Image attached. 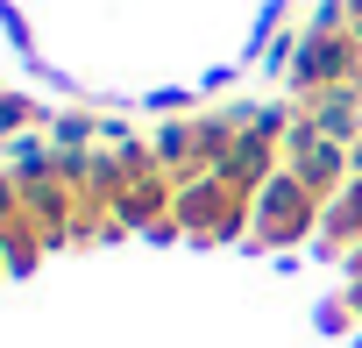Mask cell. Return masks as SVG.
<instances>
[{"label":"cell","mask_w":362,"mask_h":348,"mask_svg":"<svg viewBox=\"0 0 362 348\" xmlns=\"http://www.w3.org/2000/svg\"><path fill=\"white\" fill-rule=\"evenodd\" d=\"M291 100H320L334 86H362V29L348 15V0H320L313 22H305V43L284 71Z\"/></svg>","instance_id":"6da1fadb"},{"label":"cell","mask_w":362,"mask_h":348,"mask_svg":"<svg viewBox=\"0 0 362 348\" xmlns=\"http://www.w3.org/2000/svg\"><path fill=\"white\" fill-rule=\"evenodd\" d=\"M177 228H185V242H242L256 228V192L235 185L228 170L185 178L177 185Z\"/></svg>","instance_id":"7a4b0ae2"},{"label":"cell","mask_w":362,"mask_h":348,"mask_svg":"<svg viewBox=\"0 0 362 348\" xmlns=\"http://www.w3.org/2000/svg\"><path fill=\"white\" fill-rule=\"evenodd\" d=\"M320 221H327V199H320L313 185H298L291 170H277V178L256 192V228H249V242H256V249H298L305 235H320Z\"/></svg>","instance_id":"3957f363"},{"label":"cell","mask_w":362,"mask_h":348,"mask_svg":"<svg viewBox=\"0 0 362 348\" xmlns=\"http://www.w3.org/2000/svg\"><path fill=\"white\" fill-rule=\"evenodd\" d=\"M298 114H305V128L313 135H327V142H362V86H334V93H320V100H298Z\"/></svg>","instance_id":"277c9868"},{"label":"cell","mask_w":362,"mask_h":348,"mask_svg":"<svg viewBox=\"0 0 362 348\" xmlns=\"http://www.w3.org/2000/svg\"><path fill=\"white\" fill-rule=\"evenodd\" d=\"M50 149H100L114 135V121H100L93 107H50Z\"/></svg>","instance_id":"5b68a950"},{"label":"cell","mask_w":362,"mask_h":348,"mask_svg":"<svg viewBox=\"0 0 362 348\" xmlns=\"http://www.w3.org/2000/svg\"><path fill=\"white\" fill-rule=\"evenodd\" d=\"M36 128H50V107H36L22 86H15V93H0V135L22 142V135H36Z\"/></svg>","instance_id":"8992f818"},{"label":"cell","mask_w":362,"mask_h":348,"mask_svg":"<svg viewBox=\"0 0 362 348\" xmlns=\"http://www.w3.org/2000/svg\"><path fill=\"white\" fill-rule=\"evenodd\" d=\"M355 320H362V313H355V306H348V291H334V298H327V306H320V327H327V334H348V327H355Z\"/></svg>","instance_id":"52a82bcc"}]
</instances>
